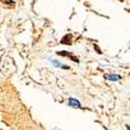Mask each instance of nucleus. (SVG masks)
Here are the masks:
<instances>
[{"instance_id": "f257e3e1", "label": "nucleus", "mask_w": 130, "mask_h": 130, "mask_svg": "<svg viewBox=\"0 0 130 130\" xmlns=\"http://www.w3.org/2000/svg\"><path fill=\"white\" fill-rule=\"evenodd\" d=\"M57 54H58V55H62V56H70V57L72 58V60L75 61V62H78V61H79L78 58H77V57H75L73 54L70 53V52H67V51H60V52H57Z\"/></svg>"}, {"instance_id": "f03ea898", "label": "nucleus", "mask_w": 130, "mask_h": 130, "mask_svg": "<svg viewBox=\"0 0 130 130\" xmlns=\"http://www.w3.org/2000/svg\"><path fill=\"white\" fill-rule=\"evenodd\" d=\"M105 78L106 79H109L111 81H117V80H120L121 76L120 75H117V74H106L105 75Z\"/></svg>"}, {"instance_id": "7ed1b4c3", "label": "nucleus", "mask_w": 130, "mask_h": 130, "mask_svg": "<svg viewBox=\"0 0 130 130\" xmlns=\"http://www.w3.org/2000/svg\"><path fill=\"white\" fill-rule=\"evenodd\" d=\"M68 103H69V105H70V106H72V107H76V108H79V107H80V103H79V101H78V100H76V99L70 98Z\"/></svg>"}, {"instance_id": "20e7f679", "label": "nucleus", "mask_w": 130, "mask_h": 130, "mask_svg": "<svg viewBox=\"0 0 130 130\" xmlns=\"http://www.w3.org/2000/svg\"><path fill=\"white\" fill-rule=\"evenodd\" d=\"M71 41H72V36L71 35H67L62 38V40L60 41L61 44H67V45H71Z\"/></svg>"}, {"instance_id": "39448f33", "label": "nucleus", "mask_w": 130, "mask_h": 130, "mask_svg": "<svg viewBox=\"0 0 130 130\" xmlns=\"http://www.w3.org/2000/svg\"><path fill=\"white\" fill-rule=\"evenodd\" d=\"M52 63H53V64H54V66H55V67H56V68H60V67L62 68V64H61L60 62H58L57 60H52Z\"/></svg>"}, {"instance_id": "423d86ee", "label": "nucleus", "mask_w": 130, "mask_h": 130, "mask_svg": "<svg viewBox=\"0 0 130 130\" xmlns=\"http://www.w3.org/2000/svg\"><path fill=\"white\" fill-rule=\"evenodd\" d=\"M2 2H4V3H12L13 2V0H1Z\"/></svg>"}, {"instance_id": "0eeeda50", "label": "nucleus", "mask_w": 130, "mask_h": 130, "mask_svg": "<svg viewBox=\"0 0 130 130\" xmlns=\"http://www.w3.org/2000/svg\"><path fill=\"white\" fill-rule=\"evenodd\" d=\"M127 129H130V126H127Z\"/></svg>"}]
</instances>
